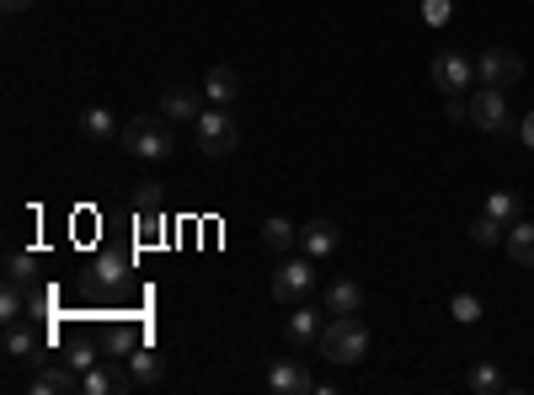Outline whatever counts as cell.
I'll return each mask as SVG.
<instances>
[{"label":"cell","instance_id":"5","mask_svg":"<svg viewBox=\"0 0 534 395\" xmlns=\"http://www.w3.org/2000/svg\"><path fill=\"white\" fill-rule=\"evenodd\" d=\"M465 123H476L481 134H502L508 129V102H502V86H476L465 97Z\"/></svg>","mask_w":534,"mask_h":395},{"label":"cell","instance_id":"23","mask_svg":"<svg viewBox=\"0 0 534 395\" xmlns=\"http://www.w3.org/2000/svg\"><path fill=\"white\" fill-rule=\"evenodd\" d=\"M123 278H129V257L102 251V257H97V283H102V289H113V283H123Z\"/></svg>","mask_w":534,"mask_h":395},{"label":"cell","instance_id":"21","mask_svg":"<svg viewBox=\"0 0 534 395\" xmlns=\"http://www.w3.org/2000/svg\"><path fill=\"white\" fill-rule=\"evenodd\" d=\"M502 385H508V379H502L497 363H476V369L465 374V390H476V395H497Z\"/></svg>","mask_w":534,"mask_h":395},{"label":"cell","instance_id":"2","mask_svg":"<svg viewBox=\"0 0 534 395\" xmlns=\"http://www.w3.org/2000/svg\"><path fill=\"white\" fill-rule=\"evenodd\" d=\"M321 353L332 363H364L369 358V326L358 321V315H332V321L321 326Z\"/></svg>","mask_w":534,"mask_h":395},{"label":"cell","instance_id":"4","mask_svg":"<svg viewBox=\"0 0 534 395\" xmlns=\"http://www.w3.org/2000/svg\"><path fill=\"white\" fill-rule=\"evenodd\" d=\"M476 59H465L460 49H444L433 59V86L444 91V97H470V86H476Z\"/></svg>","mask_w":534,"mask_h":395},{"label":"cell","instance_id":"30","mask_svg":"<svg viewBox=\"0 0 534 395\" xmlns=\"http://www.w3.org/2000/svg\"><path fill=\"white\" fill-rule=\"evenodd\" d=\"M422 22H428V27H444V22H449V0H428V6H422Z\"/></svg>","mask_w":534,"mask_h":395},{"label":"cell","instance_id":"9","mask_svg":"<svg viewBox=\"0 0 534 395\" xmlns=\"http://www.w3.org/2000/svg\"><path fill=\"white\" fill-rule=\"evenodd\" d=\"M267 390H278V395H305V390H316V379H310V369L300 358H278L273 369H267Z\"/></svg>","mask_w":534,"mask_h":395},{"label":"cell","instance_id":"14","mask_svg":"<svg viewBox=\"0 0 534 395\" xmlns=\"http://www.w3.org/2000/svg\"><path fill=\"white\" fill-rule=\"evenodd\" d=\"M337 225L332 219H310V225H300V246H305V257H332L337 251Z\"/></svg>","mask_w":534,"mask_h":395},{"label":"cell","instance_id":"11","mask_svg":"<svg viewBox=\"0 0 534 395\" xmlns=\"http://www.w3.org/2000/svg\"><path fill=\"white\" fill-rule=\"evenodd\" d=\"M203 97H209L214 107H230L235 113V102H241V75H235L230 65H214L209 75H203Z\"/></svg>","mask_w":534,"mask_h":395},{"label":"cell","instance_id":"7","mask_svg":"<svg viewBox=\"0 0 534 395\" xmlns=\"http://www.w3.org/2000/svg\"><path fill=\"white\" fill-rule=\"evenodd\" d=\"M476 75H481V86H518L524 81V59H518L513 49H486L481 59H476Z\"/></svg>","mask_w":534,"mask_h":395},{"label":"cell","instance_id":"27","mask_svg":"<svg viewBox=\"0 0 534 395\" xmlns=\"http://www.w3.org/2000/svg\"><path fill=\"white\" fill-rule=\"evenodd\" d=\"M134 203H139V214H166V198H161V187H150V182L139 187V198H134Z\"/></svg>","mask_w":534,"mask_h":395},{"label":"cell","instance_id":"25","mask_svg":"<svg viewBox=\"0 0 534 395\" xmlns=\"http://www.w3.org/2000/svg\"><path fill=\"white\" fill-rule=\"evenodd\" d=\"M22 310H27L22 283H11V278H6V294H0V321H6V326H17V321H22Z\"/></svg>","mask_w":534,"mask_h":395},{"label":"cell","instance_id":"15","mask_svg":"<svg viewBox=\"0 0 534 395\" xmlns=\"http://www.w3.org/2000/svg\"><path fill=\"white\" fill-rule=\"evenodd\" d=\"M502 246H508V257L518 267H534V225H529V219H513L508 235H502Z\"/></svg>","mask_w":534,"mask_h":395},{"label":"cell","instance_id":"28","mask_svg":"<svg viewBox=\"0 0 534 395\" xmlns=\"http://www.w3.org/2000/svg\"><path fill=\"white\" fill-rule=\"evenodd\" d=\"M65 363H70L75 374H86V369H97V353H91V347L81 342V347H70V358H65Z\"/></svg>","mask_w":534,"mask_h":395},{"label":"cell","instance_id":"31","mask_svg":"<svg viewBox=\"0 0 534 395\" xmlns=\"http://www.w3.org/2000/svg\"><path fill=\"white\" fill-rule=\"evenodd\" d=\"M518 139H524V145L534 150V113H524V123H518Z\"/></svg>","mask_w":534,"mask_h":395},{"label":"cell","instance_id":"29","mask_svg":"<svg viewBox=\"0 0 534 395\" xmlns=\"http://www.w3.org/2000/svg\"><path fill=\"white\" fill-rule=\"evenodd\" d=\"M6 278L27 289V278H33V257H11V262H6Z\"/></svg>","mask_w":534,"mask_h":395},{"label":"cell","instance_id":"3","mask_svg":"<svg viewBox=\"0 0 534 395\" xmlns=\"http://www.w3.org/2000/svg\"><path fill=\"white\" fill-rule=\"evenodd\" d=\"M193 129H198V150L209 155V161H225V155H235V145H241V123H235L230 107H203L193 118Z\"/></svg>","mask_w":534,"mask_h":395},{"label":"cell","instance_id":"18","mask_svg":"<svg viewBox=\"0 0 534 395\" xmlns=\"http://www.w3.org/2000/svg\"><path fill=\"white\" fill-rule=\"evenodd\" d=\"M81 134L97 139V145H107V139H118L123 129H118V118L107 113V107H86V113H81Z\"/></svg>","mask_w":534,"mask_h":395},{"label":"cell","instance_id":"32","mask_svg":"<svg viewBox=\"0 0 534 395\" xmlns=\"http://www.w3.org/2000/svg\"><path fill=\"white\" fill-rule=\"evenodd\" d=\"M0 6H6V11H27L33 0H0Z\"/></svg>","mask_w":534,"mask_h":395},{"label":"cell","instance_id":"19","mask_svg":"<svg viewBox=\"0 0 534 395\" xmlns=\"http://www.w3.org/2000/svg\"><path fill=\"white\" fill-rule=\"evenodd\" d=\"M6 353H11V358H33V363H43V358H38V353H43L38 331L17 321V326H11V331H6Z\"/></svg>","mask_w":534,"mask_h":395},{"label":"cell","instance_id":"10","mask_svg":"<svg viewBox=\"0 0 534 395\" xmlns=\"http://www.w3.org/2000/svg\"><path fill=\"white\" fill-rule=\"evenodd\" d=\"M203 102H209V97H203L198 86H166V91H161V113H166L171 123H193V118L203 113Z\"/></svg>","mask_w":534,"mask_h":395},{"label":"cell","instance_id":"1","mask_svg":"<svg viewBox=\"0 0 534 395\" xmlns=\"http://www.w3.org/2000/svg\"><path fill=\"white\" fill-rule=\"evenodd\" d=\"M118 145L129 150V155H139V161H166L171 150H177V134H171V118L161 113V118H129L123 123V134H118Z\"/></svg>","mask_w":534,"mask_h":395},{"label":"cell","instance_id":"12","mask_svg":"<svg viewBox=\"0 0 534 395\" xmlns=\"http://www.w3.org/2000/svg\"><path fill=\"white\" fill-rule=\"evenodd\" d=\"M321 310L316 305H300V299H294V310H289V321H284V331H289V342L294 347H310V342H321Z\"/></svg>","mask_w":534,"mask_h":395},{"label":"cell","instance_id":"13","mask_svg":"<svg viewBox=\"0 0 534 395\" xmlns=\"http://www.w3.org/2000/svg\"><path fill=\"white\" fill-rule=\"evenodd\" d=\"M358 310H364V283L332 278V289H326V315H358Z\"/></svg>","mask_w":534,"mask_h":395},{"label":"cell","instance_id":"17","mask_svg":"<svg viewBox=\"0 0 534 395\" xmlns=\"http://www.w3.org/2000/svg\"><path fill=\"white\" fill-rule=\"evenodd\" d=\"M129 374H134V385H161V374H166V363L155 347H134V358H129Z\"/></svg>","mask_w":534,"mask_h":395},{"label":"cell","instance_id":"16","mask_svg":"<svg viewBox=\"0 0 534 395\" xmlns=\"http://www.w3.org/2000/svg\"><path fill=\"white\" fill-rule=\"evenodd\" d=\"M294 241H300V225H289L284 214H267L262 219V246L267 251H289Z\"/></svg>","mask_w":534,"mask_h":395},{"label":"cell","instance_id":"24","mask_svg":"<svg viewBox=\"0 0 534 395\" xmlns=\"http://www.w3.org/2000/svg\"><path fill=\"white\" fill-rule=\"evenodd\" d=\"M502 235H508V225L492 219V214H481L476 225H470V241H476V246H502Z\"/></svg>","mask_w":534,"mask_h":395},{"label":"cell","instance_id":"26","mask_svg":"<svg viewBox=\"0 0 534 395\" xmlns=\"http://www.w3.org/2000/svg\"><path fill=\"white\" fill-rule=\"evenodd\" d=\"M449 315H454V321H460V326H476V321H481V299L460 289V294L449 299Z\"/></svg>","mask_w":534,"mask_h":395},{"label":"cell","instance_id":"22","mask_svg":"<svg viewBox=\"0 0 534 395\" xmlns=\"http://www.w3.org/2000/svg\"><path fill=\"white\" fill-rule=\"evenodd\" d=\"M486 214L502 219V225H513V219H524V203H518V193H508V187H502V193L486 198Z\"/></svg>","mask_w":534,"mask_h":395},{"label":"cell","instance_id":"6","mask_svg":"<svg viewBox=\"0 0 534 395\" xmlns=\"http://www.w3.org/2000/svg\"><path fill=\"white\" fill-rule=\"evenodd\" d=\"M310 289H316V267H310V257H289V262L273 267V299H278V305L305 299Z\"/></svg>","mask_w":534,"mask_h":395},{"label":"cell","instance_id":"8","mask_svg":"<svg viewBox=\"0 0 534 395\" xmlns=\"http://www.w3.org/2000/svg\"><path fill=\"white\" fill-rule=\"evenodd\" d=\"M81 390V374L70 369V363H38V374L27 379V395H75Z\"/></svg>","mask_w":534,"mask_h":395},{"label":"cell","instance_id":"20","mask_svg":"<svg viewBox=\"0 0 534 395\" xmlns=\"http://www.w3.org/2000/svg\"><path fill=\"white\" fill-rule=\"evenodd\" d=\"M123 385H134V374H129V379H123L118 369H86V374H81V390H86V395H113V390H123Z\"/></svg>","mask_w":534,"mask_h":395}]
</instances>
